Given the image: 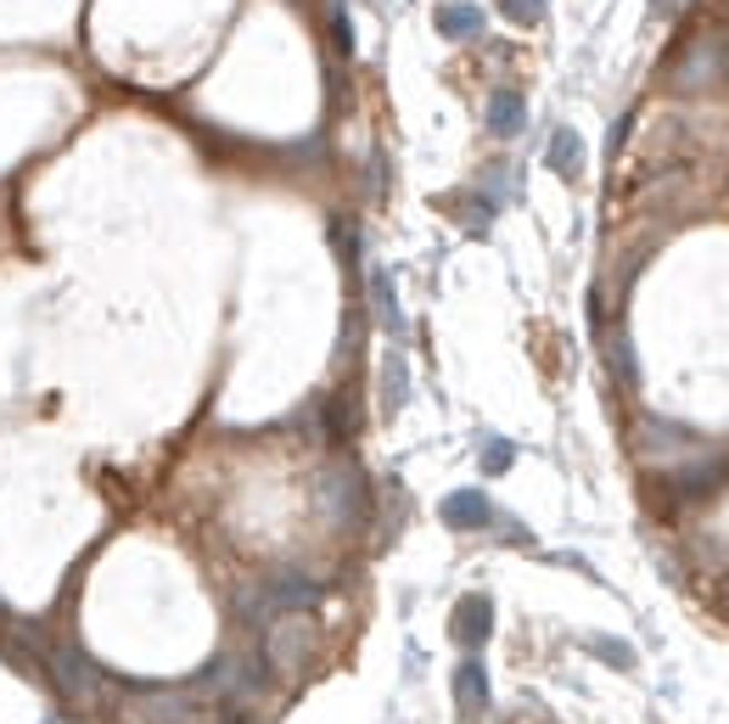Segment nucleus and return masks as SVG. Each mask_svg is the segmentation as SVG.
<instances>
[{
  "instance_id": "9b49d317",
  "label": "nucleus",
  "mask_w": 729,
  "mask_h": 724,
  "mask_svg": "<svg viewBox=\"0 0 729 724\" xmlns=\"http://www.w3.org/2000/svg\"><path fill=\"white\" fill-rule=\"evenodd\" d=\"M589 652H595V657H606L612 669H634V646H623V641H606V635H589Z\"/></svg>"
},
{
  "instance_id": "4468645a",
  "label": "nucleus",
  "mask_w": 729,
  "mask_h": 724,
  "mask_svg": "<svg viewBox=\"0 0 729 724\" xmlns=\"http://www.w3.org/2000/svg\"><path fill=\"white\" fill-rule=\"evenodd\" d=\"M612 366H617L623 383H634V348H628V337H612Z\"/></svg>"
},
{
  "instance_id": "9d476101",
  "label": "nucleus",
  "mask_w": 729,
  "mask_h": 724,
  "mask_svg": "<svg viewBox=\"0 0 729 724\" xmlns=\"http://www.w3.org/2000/svg\"><path fill=\"white\" fill-rule=\"evenodd\" d=\"M382 383H388V394H382V410H399V405H404V394H410V377H404V359H399V354H388Z\"/></svg>"
},
{
  "instance_id": "0eeeda50",
  "label": "nucleus",
  "mask_w": 729,
  "mask_h": 724,
  "mask_svg": "<svg viewBox=\"0 0 729 724\" xmlns=\"http://www.w3.org/2000/svg\"><path fill=\"white\" fill-rule=\"evenodd\" d=\"M454 696H461V707L466 713H483L489 707V674H483V663H461V669H454Z\"/></svg>"
},
{
  "instance_id": "f257e3e1",
  "label": "nucleus",
  "mask_w": 729,
  "mask_h": 724,
  "mask_svg": "<svg viewBox=\"0 0 729 724\" xmlns=\"http://www.w3.org/2000/svg\"><path fill=\"white\" fill-rule=\"evenodd\" d=\"M315 494H320L326 517H337V522H353V517L364 511V483H359L353 467H331V472H320Z\"/></svg>"
},
{
  "instance_id": "423d86ee",
  "label": "nucleus",
  "mask_w": 729,
  "mask_h": 724,
  "mask_svg": "<svg viewBox=\"0 0 729 724\" xmlns=\"http://www.w3.org/2000/svg\"><path fill=\"white\" fill-rule=\"evenodd\" d=\"M522 124H527L522 96H516V90H494V102H489V130H494L500 141H511V135H522Z\"/></svg>"
},
{
  "instance_id": "6e6552de",
  "label": "nucleus",
  "mask_w": 729,
  "mask_h": 724,
  "mask_svg": "<svg viewBox=\"0 0 729 724\" xmlns=\"http://www.w3.org/2000/svg\"><path fill=\"white\" fill-rule=\"evenodd\" d=\"M551 169H556L562 180H573V174L584 169V141H578L573 130H556V135H551Z\"/></svg>"
},
{
  "instance_id": "1a4fd4ad",
  "label": "nucleus",
  "mask_w": 729,
  "mask_h": 724,
  "mask_svg": "<svg viewBox=\"0 0 729 724\" xmlns=\"http://www.w3.org/2000/svg\"><path fill=\"white\" fill-rule=\"evenodd\" d=\"M371 298H377V315H382V326L399 337V332H404V315H399V304H393V282L382 276V269L371 276Z\"/></svg>"
},
{
  "instance_id": "ddd939ff",
  "label": "nucleus",
  "mask_w": 729,
  "mask_h": 724,
  "mask_svg": "<svg viewBox=\"0 0 729 724\" xmlns=\"http://www.w3.org/2000/svg\"><path fill=\"white\" fill-rule=\"evenodd\" d=\"M500 12H505L511 23H522V29H527V23H538V18H544V0H500Z\"/></svg>"
},
{
  "instance_id": "39448f33",
  "label": "nucleus",
  "mask_w": 729,
  "mask_h": 724,
  "mask_svg": "<svg viewBox=\"0 0 729 724\" xmlns=\"http://www.w3.org/2000/svg\"><path fill=\"white\" fill-rule=\"evenodd\" d=\"M483 23H489L483 7H466V0H454V7L438 12V34H443V40H478Z\"/></svg>"
},
{
  "instance_id": "dca6fc26",
  "label": "nucleus",
  "mask_w": 729,
  "mask_h": 724,
  "mask_svg": "<svg viewBox=\"0 0 729 724\" xmlns=\"http://www.w3.org/2000/svg\"><path fill=\"white\" fill-rule=\"evenodd\" d=\"M679 12V0H651V18H674Z\"/></svg>"
},
{
  "instance_id": "f8f14e48",
  "label": "nucleus",
  "mask_w": 729,
  "mask_h": 724,
  "mask_svg": "<svg viewBox=\"0 0 729 724\" xmlns=\"http://www.w3.org/2000/svg\"><path fill=\"white\" fill-rule=\"evenodd\" d=\"M511 461H516V449H511L505 438H489V443H483V472H511Z\"/></svg>"
},
{
  "instance_id": "7ed1b4c3",
  "label": "nucleus",
  "mask_w": 729,
  "mask_h": 724,
  "mask_svg": "<svg viewBox=\"0 0 729 724\" xmlns=\"http://www.w3.org/2000/svg\"><path fill=\"white\" fill-rule=\"evenodd\" d=\"M438 517L449 522V528H489L494 522V506H489V494L483 489H454V494H443V506H438Z\"/></svg>"
},
{
  "instance_id": "2eb2a0df",
  "label": "nucleus",
  "mask_w": 729,
  "mask_h": 724,
  "mask_svg": "<svg viewBox=\"0 0 729 724\" xmlns=\"http://www.w3.org/2000/svg\"><path fill=\"white\" fill-rule=\"evenodd\" d=\"M331 34H337V51H353V29H348V12H331Z\"/></svg>"
},
{
  "instance_id": "20e7f679",
  "label": "nucleus",
  "mask_w": 729,
  "mask_h": 724,
  "mask_svg": "<svg viewBox=\"0 0 729 724\" xmlns=\"http://www.w3.org/2000/svg\"><path fill=\"white\" fill-rule=\"evenodd\" d=\"M489 629H494V601L489 595H466L461 606H454V641H461L466 652H478L489 641Z\"/></svg>"
},
{
  "instance_id": "f03ea898",
  "label": "nucleus",
  "mask_w": 729,
  "mask_h": 724,
  "mask_svg": "<svg viewBox=\"0 0 729 724\" xmlns=\"http://www.w3.org/2000/svg\"><path fill=\"white\" fill-rule=\"evenodd\" d=\"M304 652H309V618L304 612H281L276 623H269V663L292 669Z\"/></svg>"
}]
</instances>
